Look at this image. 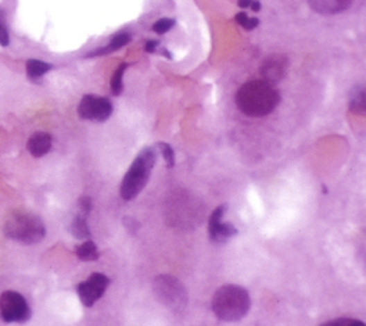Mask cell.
<instances>
[{"label": "cell", "mask_w": 366, "mask_h": 326, "mask_svg": "<svg viewBox=\"0 0 366 326\" xmlns=\"http://www.w3.org/2000/svg\"><path fill=\"white\" fill-rule=\"evenodd\" d=\"M279 92L266 80H250L236 92L238 109L250 118H263L278 108Z\"/></svg>", "instance_id": "obj_1"}, {"label": "cell", "mask_w": 366, "mask_h": 326, "mask_svg": "<svg viewBox=\"0 0 366 326\" xmlns=\"http://www.w3.org/2000/svg\"><path fill=\"white\" fill-rule=\"evenodd\" d=\"M212 309L219 320H241L250 309V296L242 286L225 285L215 292L212 299Z\"/></svg>", "instance_id": "obj_2"}, {"label": "cell", "mask_w": 366, "mask_h": 326, "mask_svg": "<svg viewBox=\"0 0 366 326\" xmlns=\"http://www.w3.org/2000/svg\"><path fill=\"white\" fill-rule=\"evenodd\" d=\"M203 215L202 202L186 191L171 195L166 202V218L175 228H196L203 221Z\"/></svg>", "instance_id": "obj_3"}, {"label": "cell", "mask_w": 366, "mask_h": 326, "mask_svg": "<svg viewBox=\"0 0 366 326\" xmlns=\"http://www.w3.org/2000/svg\"><path fill=\"white\" fill-rule=\"evenodd\" d=\"M156 163V151L152 146L142 149L133 160L121 185V196L132 200L139 195L148 185Z\"/></svg>", "instance_id": "obj_4"}, {"label": "cell", "mask_w": 366, "mask_h": 326, "mask_svg": "<svg viewBox=\"0 0 366 326\" xmlns=\"http://www.w3.org/2000/svg\"><path fill=\"white\" fill-rule=\"evenodd\" d=\"M5 234L8 238L25 245H35L43 241L46 226L43 221L28 212H15L5 223Z\"/></svg>", "instance_id": "obj_5"}, {"label": "cell", "mask_w": 366, "mask_h": 326, "mask_svg": "<svg viewBox=\"0 0 366 326\" xmlns=\"http://www.w3.org/2000/svg\"><path fill=\"white\" fill-rule=\"evenodd\" d=\"M157 299L173 314H182L188 305V292L183 284L171 275H159L153 282Z\"/></svg>", "instance_id": "obj_6"}, {"label": "cell", "mask_w": 366, "mask_h": 326, "mask_svg": "<svg viewBox=\"0 0 366 326\" xmlns=\"http://www.w3.org/2000/svg\"><path fill=\"white\" fill-rule=\"evenodd\" d=\"M0 315L5 322H25L31 318V308L19 292L6 291L0 296Z\"/></svg>", "instance_id": "obj_7"}, {"label": "cell", "mask_w": 366, "mask_h": 326, "mask_svg": "<svg viewBox=\"0 0 366 326\" xmlns=\"http://www.w3.org/2000/svg\"><path fill=\"white\" fill-rule=\"evenodd\" d=\"M112 112V102L106 98L96 95H85L78 106V113L85 121L105 122L110 118Z\"/></svg>", "instance_id": "obj_8"}, {"label": "cell", "mask_w": 366, "mask_h": 326, "mask_svg": "<svg viewBox=\"0 0 366 326\" xmlns=\"http://www.w3.org/2000/svg\"><path fill=\"white\" fill-rule=\"evenodd\" d=\"M110 279L103 273H92L87 281L78 285V295L82 300V304L87 308L94 307L96 302L103 296Z\"/></svg>", "instance_id": "obj_9"}, {"label": "cell", "mask_w": 366, "mask_h": 326, "mask_svg": "<svg viewBox=\"0 0 366 326\" xmlns=\"http://www.w3.org/2000/svg\"><path fill=\"white\" fill-rule=\"evenodd\" d=\"M226 209H227L226 205H220L219 207L215 209L214 214L209 218V225H208L209 238H211V242L215 245H223L238 234V230L234 225L222 222Z\"/></svg>", "instance_id": "obj_10"}, {"label": "cell", "mask_w": 366, "mask_h": 326, "mask_svg": "<svg viewBox=\"0 0 366 326\" xmlns=\"http://www.w3.org/2000/svg\"><path fill=\"white\" fill-rule=\"evenodd\" d=\"M289 69V59L285 55L277 53L268 56L261 65V75L263 80L269 82L270 85L279 83L288 74Z\"/></svg>", "instance_id": "obj_11"}, {"label": "cell", "mask_w": 366, "mask_h": 326, "mask_svg": "<svg viewBox=\"0 0 366 326\" xmlns=\"http://www.w3.org/2000/svg\"><path fill=\"white\" fill-rule=\"evenodd\" d=\"M354 0H308L309 6L319 15H338L351 8Z\"/></svg>", "instance_id": "obj_12"}, {"label": "cell", "mask_w": 366, "mask_h": 326, "mask_svg": "<svg viewBox=\"0 0 366 326\" xmlns=\"http://www.w3.org/2000/svg\"><path fill=\"white\" fill-rule=\"evenodd\" d=\"M52 149V136L46 132H36L28 141V151L33 157H42Z\"/></svg>", "instance_id": "obj_13"}, {"label": "cell", "mask_w": 366, "mask_h": 326, "mask_svg": "<svg viewBox=\"0 0 366 326\" xmlns=\"http://www.w3.org/2000/svg\"><path fill=\"white\" fill-rule=\"evenodd\" d=\"M76 255H78V258L83 262H95L99 259L98 246L95 242H92V241H86L85 243L78 246Z\"/></svg>", "instance_id": "obj_14"}, {"label": "cell", "mask_w": 366, "mask_h": 326, "mask_svg": "<svg viewBox=\"0 0 366 326\" xmlns=\"http://www.w3.org/2000/svg\"><path fill=\"white\" fill-rule=\"evenodd\" d=\"M130 42V35L126 33V32H122L119 35L114 36L110 43L106 46V48L101 49V51H96L94 53H90L89 56H98V55H106V53H110V52H114V51H118L121 48H123V46H126L128 43Z\"/></svg>", "instance_id": "obj_15"}, {"label": "cell", "mask_w": 366, "mask_h": 326, "mask_svg": "<svg viewBox=\"0 0 366 326\" xmlns=\"http://www.w3.org/2000/svg\"><path fill=\"white\" fill-rule=\"evenodd\" d=\"M52 69V65L37 60V59H31L26 63V72L31 79H39L43 75L48 74Z\"/></svg>", "instance_id": "obj_16"}, {"label": "cell", "mask_w": 366, "mask_h": 326, "mask_svg": "<svg viewBox=\"0 0 366 326\" xmlns=\"http://www.w3.org/2000/svg\"><path fill=\"white\" fill-rule=\"evenodd\" d=\"M349 108L352 112L365 113L366 108V98H365V89L363 86H355L351 92V101H349Z\"/></svg>", "instance_id": "obj_17"}, {"label": "cell", "mask_w": 366, "mask_h": 326, "mask_svg": "<svg viewBox=\"0 0 366 326\" xmlns=\"http://www.w3.org/2000/svg\"><path fill=\"white\" fill-rule=\"evenodd\" d=\"M71 232H72V235L76 239H87V238H90V230H89V226H87L85 215H78L73 219V222L71 225Z\"/></svg>", "instance_id": "obj_18"}, {"label": "cell", "mask_w": 366, "mask_h": 326, "mask_svg": "<svg viewBox=\"0 0 366 326\" xmlns=\"http://www.w3.org/2000/svg\"><path fill=\"white\" fill-rule=\"evenodd\" d=\"M128 63H122L116 71H114L113 76H112V82H110V87H112V92H113V95H116L119 96L122 90H123V74L125 71L128 69Z\"/></svg>", "instance_id": "obj_19"}, {"label": "cell", "mask_w": 366, "mask_h": 326, "mask_svg": "<svg viewBox=\"0 0 366 326\" xmlns=\"http://www.w3.org/2000/svg\"><path fill=\"white\" fill-rule=\"evenodd\" d=\"M235 20L239 23V25L245 29V31H254L255 28H258L259 25V19L256 17H249L245 12H239L235 16Z\"/></svg>", "instance_id": "obj_20"}, {"label": "cell", "mask_w": 366, "mask_h": 326, "mask_svg": "<svg viewBox=\"0 0 366 326\" xmlns=\"http://www.w3.org/2000/svg\"><path fill=\"white\" fill-rule=\"evenodd\" d=\"M156 146L159 148L160 152H162V155L165 157V162H166V166L169 169H172L175 166V152H173L172 146L169 144H166V142H160Z\"/></svg>", "instance_id": "obj_21"}, {"label": "cell", "mask_w": 366, "mask_h": 326, "mask_svg": "<svg viewBox=\"0 0 366 326\" xmlns=\"http://www.w3.org/2000/svg\"><path fill=\"white\" fill-rule=\"evenodd\" d=\"M175 26V20L173 19H160L157 20L155 25L152 26L153 32H156L157 35H165L166 32H169L172 28Z\"/></svg>", "instance_id": "obj_22"}, {"label": "cell", "mask_w": 366, "mask_h": 326, "mask_svg": "<svg viewBox=\"0 0 366 326\" xmlns=\"http://www.w3.org/2000/svg\"><path fill=\"white\" fill-rule=\"evenodd\" d=\"M324 326H365V323L352 318H339L324 323Z\"/></svg>", "instance_id": "obj_23"}, {"label": "cell", "mask_w": 366, "mask_h": 326, "mask_svg": "<svg viewBox=\"0 0 366 326\" xmlns=\"http://www.w3.org/2000/svg\"><path fill=\"white\" fill-rule=\"evenodd\" d=\"M9 42H10V37H9L6 19H5V15L0 12V44L8 46Z\"/></svg>", "instance_id": "obj_24"}, {"label": "cell", "mask_w": 366, "mask_h": 326, "mask_svg": "<svg viewBox=\"0 0 366 326\" xmlns=\"http://www.w3.org/2000/svg\"><path fill=\"white\" fill-rule=\"evenodd\" d=\"M79 209H80V212L82 215H85L86 218L89 216V214L92 212V207H94V202H92V198L90 196H80L79 198Z\"/></svg>", "instance_id": "obj_25"}, {"label": "cell", "mask_w": 366, "mask_h": 326, "mask_svg": "<svg viewBox=\"0 0 366 326\" xmlns=\"http://www.w3.org/2000/svg\"><path fill=\"white\" fill-rule=\"evenodd\" d=\"M123 225L130 235H136L137 230H139V222L133 218H129V216L123 218Z\"/></svg>", "instance_id": "obj_26"}, {"label": "cell", "mask_w": 366, "mask_h": 326, "mask_svg": "<svg viewBox=\"0 0 366 326\" xmlns=\"http://www.w3.org/2000/svg\"><path fill=\"white\" fill-rule=\"evenodd\" d=\"M238 5L242 9H252L254 12H259L262 8L259 0H239Z\"/></svg>", "instance_id": "obj_27"}, {"label": "cell", "mask_w": 366, "mask_h": 326, "mask_svg": "<svg viewBox=\"0 0 366 326\" xmlns=\"http://www.w3.org/2000/svg\"><path fill=\"white\" fill-rule=\"evenodd\" d=\"M157 46H159V42L157 40H149V42H146L145 51L149 52V53H155L156 49H157Z\"/></svg>", "instance_id": "obj_28"}]
</instances>
